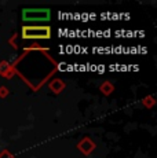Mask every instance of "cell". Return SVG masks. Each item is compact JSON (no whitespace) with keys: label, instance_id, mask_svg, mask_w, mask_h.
I'll return each instance as SVG.
<instances>
[{"label":"cell","instance_id":"7a4b0ae2","mask_svg":"<svg viewBox=\"0 0 157 158\" xmlns=\"http://www.w3.org/2000/svg\"><path fill=\"white\" fill-rule=\"evenodd\" d=\"M51 29L48 26H25L22 29L23 39H48Z\"/></svg>","mask_w":157,"mask_h":158},{"label":"cell","instance_id":"6da1fadb","mask_svg":"<svg viewBox=\"0 0 157 158\" xmlns=\"http://www.w3.org/2000/svg\"><path fill=\"white\" fill-rule=\"evenodd\" d=\"M51 18L48 8H25L22 11V19L26 22H47Z\"/></svg>","mask_w":157,"mask_h":158}]
</instances>
